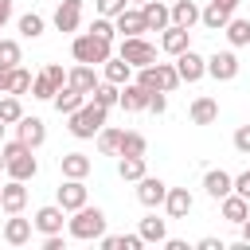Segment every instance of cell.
I'll use <instances>...</instances> for the list:
<instances>
[{
    "instance_id": "cell-3",
    "label": "cell",
    "mask_w": 250,
    "mask_h": 250,
    "mask_svg": "<svg viewBox=\"0 0 250 250\" xmlns=\"http://www.w3.org/2000/svg\"><path fill=\"white\" fill-rule=\"evenodd\" d=\"M70 55H74L78 62H90V66H98V62L113 59V43H109V39H102V35H94V31H86V35H74V43H70Z\"/></svg>"
},
{
    "instance_id": "cell-15",
    "label": "cell",
    "mask_w": 250,
    "mask_h": 250,
    "mask_svg": "<svg viewBox=\"0 0 250 250\" xmlns=\"http://www.w3.org/2000/svg\"><path fill=\"white\" fill-rule=\"evenodd\" d=\"M62 219H66V211L59 207V203H51V207H39L35 211V230H43V234H59L62 230Z\"/></svg>"
},
{
    "instance_id": "cell-13",
    "label": "cell",
    "mask_w": 250,
    "mask_h": 250,
    "mask_svg": "<svg viewBox=\"0 0 250 250\" xmlns=\"http://www.w3.org/2000/svg\"><path fill=\"white\" fill-rule=\"evenodd\" d=\"M82 23V0H59L55 8V27L59 31H78Z\"/></svg>"
},
{
    "instance_id": "cell-55",
    "label": "cell",
    "mask_w": 250,
    "mask_h": 250,
    "mask_svg": "<svg viewBox=\"0 0 250 250\" xmlns=\"http://www.w3.org/2000/svg\"><path fill=\"white\" fill-rule=\"evenodd\" d=\"M223 4H227V8H234V4H238V0H223Z\"/></svg>"
},
{
    "instance_id": "cell-56",
    "label": "cell",
    "mask_w": 250,
    "mask_h": 250,
    "mask_svg": "<svg viewBox=\"0 0 250 250\" xmlns=\"http://www.w3.org/2000/svg\"><path fill=\"white\" fill-rule=\"evenodd\" d=\"M0 172H4V152H0Z\"/></svg>"
},
{
    "instance_id": "cell-36",
    "label": "cell",
    "mask_w": 250,
    "mask_h": 250,
    "mask_svg": "<svg viewBox=\"0 0 250 250\" xmlns=\"http://www.w3.org/2000/svg\"><path fill=\"white\" fill-rule=\"evenodd\" d=\"M20 117H23V105H20V98H16V94L0 98V121H4V125H16Z\"/></svg>"
},
{
    "instance_id": "cell-7",
    "label": "cell",
    "mask_w": 250,
    "mask_h": 250,
    "mask_svg": "<svg viewBox=\"0 0 250 250\" xmlns=\"http://www.w3.org/2000/svg\"><path fill=\"white\" fill-rule=\"evenodd\" d=\"M137 199H141L145 207H160V203L168 199V184L156 180V176H141V180H137Z\"/></svg>"
},
{
    "instance_id": "cell-4",
    "label": "cell",
    "mask_w": 250,
    "mask_h": 250,
    "mask_svg": "<svg viewBox=\"0 0 250 250\" xmlns=\"http://www.w3.org/2000/svg\"><path fill=\"white\" fill-rule=\"evenodd\" d=\"M102 125H105V105H98V102H86L82 109L70 113V133L78 141H90L94 133H102Z\"/></svg>"
},
{
    "instance_id": "cell-37",
    "label": "cell",
    "mask_w": 250,
    "mask_h": 250,
    "mask_svg": "<svg viewBox=\"0 0 250 250\" xmlns=\"http://www.w3.org/2000/svg\"><path fill=\"white\" fill-rule=\"evenodd\" d=\"M156 74H160V90H164V94H172V90L184 82V78H180V70H176L172 62H156Z\"/></svg>"
},
{
    "instance_id": "cell-42",
    "label": "cell",
    "mask_w": 250,
    "mask_h": 250,
    "mask_svg": "<svg viewBox=\"0 0 250 250\" xmlns=\"http://www.w3.org/2000/svg\"><path fill=\"white\" fill-rule=\"evenodd\" d=\"M137 82H141L145 90H160V74H156V62H152V66H141V70H137Z\"/></svg>"
},
{
    "instance_id": "cell-6",
    "label": "cell",
    "mask_w": 250,
    "mask_h": 250,
    "mask_svg": "<svg viewBox=\"0 0 250 250\" xmlns=\"http://www.w3.org/2000/svg\"><path fill=\"white\" fill-rule=\"evenodd\" d=\"M207 74H211L215 82L238 78V55H234V51H215V55L207 59Z\"/></svg>"
},
{
    "instance_id": "cell-50",
    "label": "cell",
    "mask_w": 250,
    "mask_h": 250,
    "mask_svg": "<svg viewBox=\"0 0 250 250\" xmlns=\"http://www.w3.org/2000/svg\"><path fill=\"white\" fill-rule=\"evenodd\" d=\"M12 70H16V66H0V94H8V86H12Z\"/></svg>"
},
{
    "instance_id": "cell-18",
    "label": "cell",
    "mask_w": 250,
    "mask_h": 250,
    "mask_svg": "<svg viewBox=\"0 0 250 250\" xmlns=\"http://www.w3.org/2000/svg\"><path fill=\"white\" fill-rule=\"evenodd\" d=\"M203 188H207V195H211V199H223V195H230V191H234V176H230V172H223V168H211V172L203 176Z\"/></svg>"
},
{
    "instance_id": "cell-57",
    "label": "cell",
    "mask_w": 250,
    "mask_h": 250,
    "mask_svg": "<svg viewBox=\"0 0 250 250\" xmlns=\"http://www.w3.org/2000/svg\"><path fill=\"white\" fill-rule=\"evenodd\" d=\"M129 4H145V0H129Z\"/></svg>"
},
{
    "instance_id": "cell-28",
    "label": "cell",
    "mask_w": 250,
    "mask_h": 250,
    "mask_svg": "<svg viewBox=\"0 0 250 250\" xmlns=\"http://www.w3.org/2000/svg\"><path fill=\"white\" fill-rule=\"evenodd\" d=\"M172 23L191 31V23H199V8H195L191 0H176V4H172Z\"/></svg>"
},
{
    "instance_id": "cell-34",
    "label": "cell",
    "mask_w": 250,
    "mask_h": 250,
    "mask_svg": "<svg viewBox=\"0 0 250 250\" xmlns=\"http://www.w3.org/2000/svg\"><path fill=\"white\" fill-rule=\"evenodd\" d=\"M145 148H148L145 133H121V156H145Z\"/></svg>"
},
{
    "instance_id": "cell-47",
    "label": "cell",
    "mask_w": 250,
    "mask_h": 250,
    "mask_svg": "<svg viewBox=\"0 0 250 250\" xmlns=\"http://www.w3.org/2000/svg\"><path fill=\"white\" fill-rule=\"evenodd\" d=\"M234 148H238V152H250V125H242V129L234 133Z\"/></svg>"
},
{
    "instance_id": "cell-53",
    "label": "cell",
    "mask_w": 250,
    "mask_h": 250,
    "mask_svg": "<svg viewBox=\"0 0 250 250\" xmlns=\"http://www.w3.org/2000/svg\"><path fill=\"white\" fill-rule=\"evenodd\" d=\"M164 246H168V250H188V242H184V238H164Z\"/></svg>"
},
{
    "instance_id": "cell-52",
    "label": "cell",
    "mask_w": 250,
    "mask_h": 250,
    "mask_svg": "<svg viewBox=\"0 0 250 250\" xmlns=\"http://www.w3.org/2000/svg\"><path fill=\"white\" fill-rule=\"evenodd\" d=\"M12 20V0H0V27Z\"/></svg>"
},
{
    "instance_id": "cell-2",
    "label": "cell",
    "mask_w": 250,
    "mask_h": 250,
    "mask_svg": "<svg viewBox=\"0 0 250 250\" xmlns=\"http://www.w3.org/2000/svg\"><path fill=\"white\" fill-rule=\"evenodd\" d=\"M66 230H70V238H78V242H94V238L105 234V211L86 203V207L74 211V219L66 223Z\"/></svg>"
},
{
    "instance_id": "cell-20",
    "label": "cell",
    "mask_w": 250,
    "mask_h": 250,
    "mask_svg": "<svg viewBox=\"0 0 250 250\" xmlns=\"http://www.w3.org/2000/svg\"><path fill=\"white\" fill-rule=\"evenodd\" d=\"M164 207H168V219H188V211L195 207V199H191V191H188V188H168Z\"/></svg>"
},
{
    "instance_id": "cell-33",
    "label": "cell",
    "mask_w": 250,
    "mask_h": 250,
    "mask_svg": "<svg viewBox=\"0 0 250 250\" xmlns=\"http://www.w3.org/2000/svg\"><path fill=\"white\" fill-rule=\"evenodd\" d=\"M94 102L105 105V109L117 105V102H121V86H113V82H98V86H94Z\"/></svg>"
},
{
    "instance_id": "cell-46",
    "label": "cell",
    "mask_w": 250,
    "mask_h": 250,
    "mask_svg": "<svg viewBox=\"0 0 250 250\" xmlns=\"http://www.w3.org/2000/svg\"><path fill=\"white\" fill-rule=\"evenodd\" d=\"M141 246H145V238H141V230H137V234H121V246H117V250H141Z\"/></svg>"
},
{
    "instance_id": "cell-54",
    "label": "cell",
    "mask_w": 250,
    "mask_h": 250,
    "mask_svg": "<svg viewBox=\"0 0 250 250\" xmlns=\"http://www.w3.org/2000/svg\"><path fill=\"white\" fill-rule=\"evenodd\" d=\"M242 242H246V246H250V219H246V223H242Z\"/></svg>"
},
{
    "instance_id": "cell-48",
    "label": "cell",
    "mask_w": 250,
    "mask_h": 250,
    "mask_svg": "<svg viewBox=\"0 0 250 250\" xmlns=\"http://www.w3.org/2000/svg\"><path fill=\"white\" fill-rule=\"evenodd\" d=\"M43 250H66V242H62V230H59V234H43Z\"/></svg>"
},
{
    "instance_id": "cell-32",
    "label": "cell",
    "mask_w": 250,
    "mask_h": 250,
    "mask_svg": "<svg viewBox=\"0 0 250 250\" xmlns=\"http://www.w3.org/2000/svg\"><path fill=\"white\" fill-rule=\"evenodd\" d=\"M20 35L23 39H39L43 35V16L39 12H23L20 16Z\"/></svg>"
},
{
    "instance_id": "cell-14",
    "label": "cell",
    "mask_w": 250,
    "mask_h": 250,
    "mask_svg": "<svg viewBox=\"0 0 250 250\" xmlns=\"http://www.w3.org/2000/svg\"><path fill=\"white\" fill-rule=\"evenodd\" d=\"M59 168H62V176H66V180H86L94 164H90V156H86V152H62V156H59Z\"/></svg>"
},
{
    "instance_id": "cell-49",
    "label": "cell",
    "mask_w": 250,
    "mask_h": 250,
    "mask_svg": "<svg viewBox=\"0 0 250 250\" xmlns=\"http://www.w3.org/2000/svg\"><path fill=\"white\" fill-rule=\"evenodd\" d=\"M234 191L250 199V172H242V176H234Z\"/></svg>"
},
{
    "instance_id": "cell-1",
    "label": "cell",
    "mask_w": 250,
    "mask_h": 250,
    "mask_svg": "<svg viewBox=\"0 0 250 250\" xmlns=\"http://www.w3.org/2000/svg\"><path fill=\"white\" fill-rule=\"evenodd\" d=\"M0 152H4V172H8L12 180H23V184L35 180L39 160H35V148H31V145H23V141L16 137V141H8Z\"/></svg>"
},
{
    "instance_id": "cell-19",
    "label": "cell",
    "mask_w": 250,
    "mask_h": 250,
    "mask_svg": "<svg viewBox=\"0 0 250 250\" xmlns=\"http://www.w3.org/2000/svg\"><path fill=\"white\" fill-rule=\"evenodd\" d=\"M59 207H62V211L86 207V184H82V180H66V184L59 188Z\"/></svg>"
},
{
    "instance_id": "cell-40",
    "label": "cell",
    "mask_w": 250,
    "mask_h": 250,
    "mask_svg": "<svg viewBox=\"0 0 250 250\" xmlns=\"http://www.w3.org/2000/svg\"><path fill=\"white\" fill-rule=\"evenodd\" d=\"M20 43L16 39H0V66H20Z\"/></svg>"
},
{
    "instance_id": "cell-9",
    "label": "cell",
    "mask_w": 250,
    "mask_h": 250,
    "mask_svg": "<svg viewBox=\"0 0 250 250\" xmlns=\"http://www.w3.org/2000/svg\"><path fill=\"white\" fill-rule=\"evenodd\" d=\"M141 12H145V27H148V31H164V27H172V8H168V4H160V0H145Z\"/></svg>"
},
{
    "instance_id": "cell-44",
    "label": "cell",
    "mask_w": 250,
    "mask_h": 250,
    "mask_svg": "<svg viewBox=\"0 0 250 250\" xmlns=\"http://www.w3.org/2000/svg\"><path fill=\"white\" fill-rule=\"evenodd\" d=\"M43 74H47L51 82H59V86H66V74H62V66H59V62H47V66H43Z\"/></svg>"
},
{
    "instance_id": "cell-21",
    "label": "cell",
    "mask_w": 250,
    "mask_h": 250,
    "mask_svg": "<svg viewBox=\"0 0 250 250\" xmlns=\"http://www.w3.org/2000/svg\"><path fill=\"white\" fill-rule=\"evenodd\" d=\"M31 227H35L31 219H16V215H12V219L4 223V242H8V246H27V242H31Z\"/></svg>"
},
{
    "instance_id": "cell-12",
    "label": "cell",
    "mask_w": 250,
    "mask_h": 250,
    "mask_svg": "<svg viewBox=\"0 0 250 250\" xmlns=\"http://www.w3.org/2000/svg\"><path fill=\"white\" fill-rule=\"evenodd\" d=\"M219 203H223V219H227V223H234V227H242V223L250 219V199H246V195H238V191H230V195H223Z\"/></svg>"
},
{
    "instance_id": "cell-41",
    "label": "cell",
    "mask_w": 250,
    "mask_h": 250,
    "mask_svg": "<svg viewBox=\"0 0 250 250\" xmlns=\"http://www.w3.org/2000/svg\"><path fill=\"white\" fill-rule=\"evenodd\" d=\"M90 31H94V35H102V39H109V43H113V35H117V23H113V20H109V16H98V20H94V27H90Z\"/></svg>"
},
{
    "instance_id": "cell-16",
    "label": "cell",
    "mask_w": 250,
    "mask_h": 250,
    "mask_svg": "<svg viewBox=\"0 0 250 250\" xmlns=\"http://www.w3.org/2000/svg\"><path fill=\"white\" fill-rule=\"evenodd\" d=\"M230 12H234V8H227L223 0H211V4L199 12V23H203V27H211V31H223V27L230 23Z\"/></svg>"
},
{
    "instance_id": "cell-58",
    "label": "cell",
    "mask_w": 250,
    "mask_h": 250,
    "mask_svg": "<svg viewBox=\"0 0 250 250\" xmlns=\"http://www.w3.org/2000/svg\"><path fill=\"white\" fill-rule=\"evenodd\" d=\"M0 137H4V121H0Z\"/></svg>"
},
{
    "instance_id": "cell-22",
    "label": "cell",
    "mask_w": 250,
    "mask_h": 250,
    "mask_svg": "<svg viewBox=\"0 0 250 250\" xmlns=\"http://www.w3.org/2000/svg\"><path fill=\"white\" fill-rule=\"evenodd\" d=\"M113 23H117V31H121V35H141V31H148V27H145V12H141V8H125V12H117V16H113Z\"/></svg>"
},
{
    "instance_id": "cell-35",
    "label": "cell",
    "mask_w": 250,
    "mask_h": 250,
    "mask_svg": "<svg viewBox=\"0 0 250 250\" xmlns=\"http://www.w3.org/2000/svg\"><path fill=\"white\" fill-rule=\"evenodd\" d=\"M117 176H121V180H141V176H145V156H121Z\"/></svg>"
},
{
    "instance_id": "cell-30",
    "label": "cell",
    "mask_w": 250,
    "mask_h": 250,
    "mask_svg": "<svg viewBox=\"0 0 250 250\" xmlns=\"http://www.w3.org/2000/svg\"><path fill=\"white\" fill-rule=\"evenodd\" d=\"M98 152L121 156V129H105V125H102V133H98Z\"/></svg>"
},
{
    "instance_id": "cell-23",
    "label": "cell",
    "mask_w": 250,
    "mask_h": 250,
    "mask_svg": "<svg viewBox=\"0 0 250 250\" xmlns=\"http://www.w3.org/2000/svg\"><path fill=\"white\" fill-rule=\"evenodd\" d=\"M160 47L168 51V55H184L188 47H191V39H188V27H164V35H160Z\"/></svg>"
},
{
    "instance_id": "cell-5",
    "label": "cell",
    "mask_w": 250,
    "mask_h": 250,
    "mask_svg": "<svg viewBox=\"0 0 250 250\" xmlns=\"http://www.w3.org/2000/svg\"><path fill=\"white\" fill-rule=\"evenodd\" d=\"M117 55H121L133 70H141V66H152V62H156V47H152L148 39H141V35H125V39H121V47H117Z\"/></svg>"
},
{
    "instance_id": "cell-31",
    "label": "cell",
    "mask_w": 250,
    "mask_h": 250,
    "mask_svg": "<svg viewBox=\"0 0 250 250\" xmlns=\"http://www.w3.org/2000/svg\"><path fill=\"white\" fill-rule=\"evenodd\" d=\"M141 238H145V242H164V238H168V227H164V219H156V215L141 219Z\"/></svg>"
},
{
    "instance_id": "cell-29",
    "label": "cell",
    "mask_w": 250,
    "mask_h": 250,
    "mask_svg": "<svg viewBox=\"0 0 250 250\" xmlns=\"http://www.w3.org/2000/svg\"><path fill=\"white\" fill-rule=\"evenodd\" d=\"M223 31H227L230 47H246V43H250V20H242V16H230V23H227Z\"/></svg>"
},
{
    "instance_id": "cell-27",
    "label": "cell",
    "mask_w": 250,
    "mask_h": 250,
    "mask_svg": "<svg viewBox=\"0 0 250 250\" xmlns=\"http://www.w3.org/2000/svg\"><path fill=\"white\" fill-rule=\"evenodd\" d=\"M105 66V82H113V86H125V82H133V66L117 55V59H105L102 62Z\"/></svg>"
},
{
    "instance_id": "cell-11",
    "label": "cell",
    "mask_w": 250,
    "mask_h": 250,
    "mask_svg": "<svg viewBox=\"0 0 250 250\" xmlns=\"http://www.w3.org/2000/svg\"><path fill=\"white\" fill-rule=\"evenodd\" d=\"M0 207H4L8 215H20V211L27 207V188H23V180H12V184L0 188Z\"/></svg>"
},
{
    "instance_id": "cell-51",
    "label": "cell",
    "mask_w": 250,
    "mask_h": 250,
    "mask_svg": "<svg viewBox=\"0 0 250 250\" xmlns=\"http://www.w3.org/2000/svg\"><path fill=\"white\" fill-rule=\"evenodd\" d=\"M199 250H227L219 238H199Z\"/></svg>"
},
{
    "instance_id": "cell-8",
    "label": "cell",
    "mask_w": 250,
    "mask_h": 250,
    "mask_svg": "<svg viewBox=\"0 0 250 250\" xmlns=\"http://www.w3.org/2000/svg\"><path fill=\"white\" fill-rule=\"evenodd\" d=\"M176 70H180V78H184V82H199V78L207 74V59H203V55H195V51L188 47L184 55H176Z\"/></svg>"
},
{
    "instance_id": "cell-39",
    "label": "cell",
    "mask_w": 250,
    "mask_h": 250,
    "mask_svg": "<svg viewBox=\"0 0 250 250\" xmlns=\"http://www.w3.org/2000/svg\"><path fill=\"white\" fill-rule=\"evenodd\" d=\"M31 82H35V78H31V70L16 66V70H12V86H8V94H16V98H20V94H27V90H31Z\"/></svg>"
},
{
    "instance_id": "cell-43",
    "label": "cell",
    "mask_w": 250,
    "mask_h": 250,
    "mask_svg": "<svg viewBox=\"0 0 250 250\" xmlns=\"http://www.w3.org/2000/svg\"><path fill=\"white\" fill-rule=\"evenodd\" d=\"M125 8H129V0H98V16H109V20Z\"/></svg>"
},
{
    "instance_id": "cell-25",
    "label": "cell",
    "mask_w": 250,
    "mask_h": 250,
    "mask_svg": "<svg viewBox=\"0 0 250 250\" xmlns=\"http://www.w3.org/2000/svg\"><path fill=\"white\" fill-rule=\"evenodd\" d=\"M51 102H55V109H59V113H66V117H70L74 109H82V105H86V94H82V90H74V86H62Z\"/></svg>"
},
{
    "instance_id": "cell-38",
    "label": "cell",
    "mask_w": 250,
    "mask_h": 250,
    "mask_svg": "<svg viewBox=\"0 0 250 250\" xmlns=\"http://www.w3.org/2000/svg\"><path fill=\"white\" fill-rule=\"evenodd\" d=\"M59 90H62V86H59V82H51L47 74H39V78L31 82V98H39V102H51Z\"/></svg>"
},
{
    "instance_id": "cell-45",
    "label": "cell",
    "mask_w": 250,
    "mask_h": 250,
    "mask_svg": "<svg viewBox=\"0 0 250 250\" xmlns=\"http://www.w3.org/2000/svg\"><path fill=\"white\" fill-rule=\"evenodd\" d=\"M148 109H152V113H164V109H168V98H164V90H152V98H148Z\"/></svg>"
},
{
    "instance_id": "cell-24",
    "label": "cell",
    "mask_w": 250,
    "mask_h": 250,
    "mask_svg": "<svg viewBox=\"0 0 250 250\" xmlns=\"http://www.w3.org/2000/svg\"><path fill=\"white\" fill-rule=\"evenodd\" d=\"M66 86H74V90H82V94H94V86H98L94 66H90V62H78V66L66 74Z\"/></svg>"
},
{
    "instance_id": "cell-26",
    "label": "cell",
    "mask_w": 250,
    "mask_h": 250,
    "mask_svg": "<svg viewBox=\"0 0 250 250\" xmlns=\"http://www.w3.org/2000/svg\"><path fill=\"white\" fill-rule=\"evenodd\" d=\"M191 121L195 125H215L219 121V102L215 98H195L191 102Z\"/></svg>"
},
{
    "instance_id": "cell-10",
    "label": "cell",
    "mask_w": 250,
    "mask_h": 250,
    "mask_svg": "<svg viewBox=\"0 0 250 250\" xmlns=\"http://www.w3.org/2000/svg\"><path fill=\"white\" fill-rule=\"evenodd\" d=\"M148 98H152V90H145L141 82H125L121 86V109H129V113H141V109H148Z\"/></svg>"
},
{
    "instance_id": "cell-17",
    "label": "cell",
    "mask_w": 250,
    "mask_h": 250,
    "mask_svg": "<svg viewBox=\"0 0 250 250\" xmlns=\"http://www.w3.org/2000/svg\"><path fill=\"white\" fill-rule=\"evenodd\" d=\"M16 133H20V141L31 145V148H39V145L47 141V125H43L39 117H20V121H16Z\"/></svg>"
}]
</instances>
